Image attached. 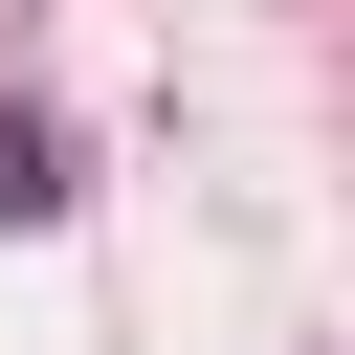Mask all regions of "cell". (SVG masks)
<instances>
[{
  "mask_svg": "<svg viewBox=\"0 0 355 355\" xmlns=\"http://www.w3.org/2000/svg\"><path fill=\"white\" fill-rule=\"evenodd\" d=\"M44 200H67V178H44V133L0 111V222H44Z\"/></svg>",
  "mask_w": 355,
  "mask_h": 355,
  "instance_id": "1",
  "label": "cell"
}]
</instances>
